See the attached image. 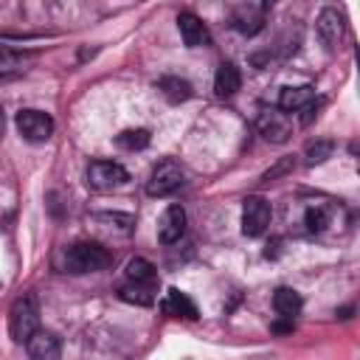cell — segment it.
Here are the masks:
<instances>
[{
	"label": "cell",
	"mask_w": 360,
	"mask_h": 360,
	"mask_svg": "<svg viewBox=\"0 0 360 360\" xmlns=\"http://www.w3.org/2000/svg\"><path fill=\"white\" fill-rule=\"evenodd\" d=\"M112 253L107 248H101L98 242H76L65 250V270L68 273H98L104 267H110Z\"/></svg>",
	"instance_id": "cell-1"
},
{
	"label": "cell",
	"mask_w": 360,
	"mask_h": 360,
	"mask_svg": "<svg viewBox=\"0 0 360 360\" xmlns=\"http://www.w3.org/2000/svg\"><path fill=\"white\" fill-rule=\"evenodd\" d=\"M39 329V304L34 292H22L8 309V335L14 343H28V338Z\"/></svg>",
	"instance_id": "cell-2"
},
{
	"label": "cell",
	"mask_w": 360,
	"mask_h": 360,
	"mask_svg": "<svg viewBox=\"0 0 360 360\" xmlns=\"http://www.w3.org/2000/svg\"><path fill=\"white\" fill-rule=\"evenodd\" d=\"M270 219H273V205L264 197L259 194L245 197L242 202V233L245 236H262L270 228Z\"/></svg>",
	"instance_id": "cell-3"
},
{
	"label": "cell",
	"mask_w": 360,
	"mask_h": 360,
	"mask_svg": "<svg viewBox=\"0 0 360 360\" xmlns=\"http://www.w3.org/2000/svg\"><path fill=\"white\" fill-rule=\"evenodd\" d=\"M14 124H17V132L28 143H45L53 135V118L42 110H20Z\"/></svg>",
	"instance_id": "cell-4"
},
{
	"label": "cell",
	"mask_w": 360,
	"mask_h": 360,
	"mask_svg": "<svg viewBox=\"0 0 360 360\" xmlns=\"http://www.w3.org/2000/svg\"><path fill=\"white\" fill-rule=\"evenodd\" d=\"M127 180H129V172H127L121 163H112V160H93V163L87 166V186L96 188V191L121 188Z\"/></svg>",
	"instance_id": "cell-5"
},
{
	"label": "cell",
	"mask_w": 360,
	"mask_h": 360,
	"mask_svg": "<svg viewBox=\"0 0 360 360\" xmlns=\"http://www.w3.org/2000/svg\"><path fill=\"white\" fill-rule=\"evenodd\" d=\"M267 11L270 6L267 3H239L231 8V28L245 34V37H253L264 28V20H267Z\"/></svg>",
	"instance_id": "cell-6"
},
{
	"label": "cell",
	"mask_w": 360,
	"mask_h": 360,
	"mask_svg": "<svg viewBox=\"0 0 360 360\" xmlns=\"http://www.w3.org/2000/svg\"><path fill=\"white\" fill-rule=\"evenodd\" d=\"M183 169L174 163V160H160L155 169H152V174H149V183H146V191L152 194V197H166V194H172V191H177L180 186H183Z\"/></svg>",
	"instance_id": "cell-7"
},
{
	"label": "cell",
	"mask_w": 360,
	"mask_h": 360,
	"mask_svg": "<svg viewBox=\"0 0 360 360\" xmlns=\"http://www.w3.org/2000/svg\"><path fill=\"white\" fill-rule=\"evenodd\" d=\"M256 127H259V135L270 143H287L292 135V127L278 107H264L256 118Z\"/></svg>",
	"instance_id": "cell-8"
},
{
	"label": "cell",
	"mask_w": 360,
	"mask_h": 360,
	"mask_svg": "<svg viewBox=\"0 0 360 360\" xmlns=\"http://www.w3.org/2000/svg\"><path fill=\"white\" fill-rule=\"evenodd\" d=\"M315 31H318L321 42L326 45V51H335L338 42L343 39V31H346L343 14H340L338 8H332V6L321 8V14H318V20H315Z\"/></svg>",
	"instance_id": "cell-9"
},
{
	"label": "cell",
	"mask_w": 360,
	"mask_h": 360,
	"mask_svg": "<svg viewBox=\"0 0 360 360\" xmlns=\"http://www.w3.org/2000/svg\"><path fill=\"white\" fill-rule=\"evenodd\" d=\"M177 28H180V37H183L186 48H205V45H211V34H208L205 22L197 14L180 11L177 14Z\"/></svg>",
	"instance_id": "cell-10"
},
{
	"label": "cell",
	"mask_w": 360,
	"mask_h": 360,
	"mask_svg": "<svg viewBox=\"0 0 360 360\" xmlns=\"http://www.w3.org/2000/svg\"><path fill=\"white\" fill-rule=\"evenodd\" d=\"M183 233H186V211H183V205H169L158 219V239L163 245H172Z\"/></svg>",
	"instance_id": "cell-11"
},
{
	"label": "cell",
	"mask_w": 360,
	"mask_h": 360,
	"mask_svg": "<svg viewBox=\"0 0 360 360\" xmlns=\"http://www.w3.org/2000/svg\"><path fill=\"white\" fill-rule=\"evenodd\" d=\"M25 349H28V357H31V360H59V354H62L59 338H56L53 332H45V329H37V332L28 338Z\"/></svg>",
	"instance_id": "cell-12"
},
{
	"label": "cell",
	"mask_w": 360,
	"mask_h": 360,
	"mask_svg": "<svg viewBox=\"0 0 360 360\" xmlns=\"http://www.w3.org/2000/svg\"><path fill=\"white\" fill-rule=\"evenodd\" d=\"M309 101H315V87L312 84H298V87H284L278 93V110L287 112H301Z\"/></svg>",
	"instance_id": "cell-13"
},
{
	"label": "cell",
	"mask_w": 360,
	"mask_h": 360,
	"mask_svg": "<svg viewBox=\"0 0 360 360\" xmlns=\"http://www.w3.org/2000/svg\"><path fill=\"white\" fill-rule=\"evenodd\" d=\"M242 87V76H239V68L233 62H222L214 73V93L219 98H231L236 90Z\"/></svg>",
	"instance_id": "cell-14"
},
{
	"label": "cell",
	"mask_w": 360,
	"mask_h": 360,
	"mask_svg": "<svg viewBox=\"0 0 360 360\" xmlns=\"http://www.w3.org/2000/svg\"><path fill=\"white\" fill-rule=\"evenodd\" d=\"M160 309H163L166 315H174V318H186V321H194V318H197V307H194V301H191L186 292H180L177 287L166 290V298H163Z\"/></svg>",
	"instance_id": "cell-15"
},
{
	"label": "cell",
	"mask_w": 360,
	"mask_h": 360,
	"mask_svg": "<svg viewBox=\"0 0 360 360\" xmlns=\"http://www.w3.org/2000/svg\"><path fill=\"white\" fill-rule=\"evenodd\" d=\"M301 307H304V301H301V295H298L292 287H278V290L273 292V309H276L281 318L292 321V318L301 312Z\"/></svg>",
	"instance_id": "cell-16"
},
{
	"label": "cell",
	"mask_w": 360,
	"mask_h": 360,
	"mask_svg": "<svg viewBox=\"0 0 360 360\" xmlns=\"http://www.w3.org/2000/svg\"><path fill=\"white\" fill-rule=\"evenodd\" d=\"M124 276H127V284H143V287H152L155 284V278H158V270H155V264L149 262V259H129L127 262V270H124Z\"/></svg>",
	"instance_id": "cell-17"
},
{
	"label": "cell",
	"mask_w": 360,
	"mask_h": 360,
	"mask_svg": "<svg viewBox=\"0 0 360 360\" xmlns=\"http://www.w3.org/2000/svg\"><path fill=\"white\" fill-rule=\"evenodd\" d=\"M22 70H25V56L8 45H0V84L22 76Z\"/></svg>",
	"instance_id": "cell-18"
},
{
	"label": "cell",
	"mask_w": 360,
	"mask_h": 360,
	"mask_svg": "<svg viewBox=\"0 0 360 360\" xmlns=\"http://www.w3.org/2000/svg\"><path fill=\"white\" fill-rule=\"evenodd\" d=\"M158 90L172 101V104H180V101H188L191 96H194V90H191V84L186 82V79H180V76H163L160 82H158Z\"/></svg>",
	"instance_id": "cell-19"
},
{
	"label": "cell",
	"mask_w": 360,
	"mask_h": 360,
	"mask_svg": "<svg viewBox=\"0 0 360 360\" xmlns=\"http://www.w3.org/2000/svg\"><path fill=\"white\" fill-rule=\"evenodd\" d=\"M118 298L127 301V304L149 307V304H155V290H152V287H143V284H124V287L118 290Z\"/></svg>",
	"instance_id": "cell-20"
},
{
	"label": "cell",
	"mask_w": 360,
	"mask_h": 360,
	"mask_svg": "<svg viewBox=\"0 0 360 360\" xmlns=\"http://www.w3.org/2000/svg\"><path fill=\"white\" fill-rule=\"evenodd\" d=\"M149 141H152L149 129H127V132L115 135V143H118L121 149H129V152H135V149H146Z\"/></svg>",
	"instance_id": "cell-21"
},
{
	"label": "cell",
	"mask_w": 360,
	"mask_h": 360,
	"mask_svg": "<svg viewBox=\"0 0 360 360\" xmlns=\"http://www.w3.org/2000/svg\"><path fill=\"white\" fill-rule=\"evenodd\" d=\"M332 152H335V143H332V141H309L307 149H304V163H307V166H318V163H323Z\"/></svg>",
	"instance_id": "cell-22"
},
{
	"label": "cell",
	"mask_w": 360,
	"mask_h": 360,
	"mask_svg": "<svg viewBox=\"0 0 360 360\" xmlns=\"http://www.w3.org/2000/svg\"><path fill=\"white\" fill-rule=\"evenodd\" d=\"M93 219L96 222H104L107 228H118L121 233H129L132 231V225H135V219H132V214H118V211H98V214H93Z\"/></svg>",
	"instance_id": "cell-23"
},
{
	"label": "cell",
	"mask_w": 360,
	"mask_h": 360,
	"mask_svg": "<svg viewBox=\"0 0 360 360\" xmlns=\"http://www.w3.org/2000/svg\"><path fill=\"white\" fill-rule=\"evenodd\" d=\"M329 219H332V214H329L326 205H312V208H307V214H304V225H307V231H312V233H321V231L329 225Z\"/></svg>",
	"instance_id": "cell-24"
},
{
	"label": "cell",
	"mask_w": 360,
	"mask_h": 360,
	"mask_svg": "<svg viewBox=\"0 0 360 360\" xmlns=\"http://www.w3.org/2000/svg\"><path fill=\"white\" fill-rule=\"evenodd\" d=\"M290 169H292V158H284L281 163H276L273 169H267V172H264V180H276L278 174H284V172H290Z\"/></svg>",
	"instance_id": "cell-25"
},
{
	"label": "cell",
	"mask_w": 360,
	"mask_h": 360,
	"mask_svg": "<svg viewBox=\"0 0 360 360\" xmlns=\"http://www.w3.org/2000/svg\"><path fill=\"white\" fill-rule=\"evenodd\" d=\"M315 115H318V101H309V104H307V107L301 110V124L307 127V124H309V121H312Z\"/></svg>",
	"instance_id": "cell-26"
},
{
	"label": "cell",
	"mask_w": 360,
	"mask_h": 360,
	"mask_svg": "<svg viewBox=\"0 0 360 360\" xmlns=\"http://www.w3.org/2000/svg\"><path fill=\"white\" fill-rule=\"evenodd\" d=\"M292 329V321L290 323H273V332H290Z\"/></svg>",
	"instance_id": "cell-27"
},
{
	"label": "cell",
	"mask_w": 360,
	"mask_h": 360,
	"mask_svg": "<svg viewBox=\"0 0 360 360\" xmlns=\"http://www.w3.org/2000/svg\"><path fill=\"white\" fill-rule=\"evenodd\" d=\"M3 129H6V112H3V107H0V135H3Z\"/></svg>",
	"instance_id": "cell-28"
}]
</instances>
